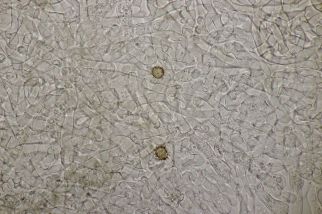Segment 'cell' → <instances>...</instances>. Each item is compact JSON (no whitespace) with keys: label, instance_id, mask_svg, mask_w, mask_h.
Returning <instances> with one entry per match:
<instances>
[{"label":"cell","instance_id":"obj_1","mask_svg":"<svg viewBox=\"0 0 322 214\" xmlns=\"http://www.w3.org/2000/svg\"><path fill=\"white\" fill-rule=\"evenodd\" d=\"M156 153L157 156L161 160H165L168 156L166 149L162 146L159 147L157 148Z\"/></svg>","mask_w":322,"mask_h":214},{"label":"cell","instance_id":"obj_2","mask_svg":"<svg viewBox=\"0 0 322 214\" xmlns=\"http://www.w3.org/2000/svg\"><path fill=\"white\" fill-rule=\"evenodd\" d=\"M164 71L163 69L159 67H154L152 70V74L156 78L159 79L163 77L164 75Z\"/></svg>","mask_w":322,"mask_h":214}]
</instances>
